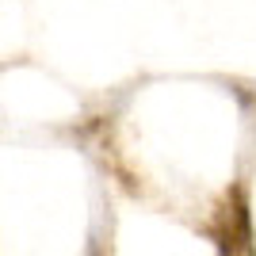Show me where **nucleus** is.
<instances>
[]
</instances>
